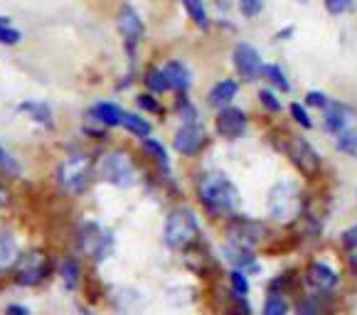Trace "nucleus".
Returning <instances> with one entry per match:
<instances>
[{"label":"nucleus","instance_id":"30","mask_svg":"<svg viewBox=\"0 0 357 315\" xmlns=\"http://www.w3.org/2000/svg\"><path fill=\"white\" fill-rule=\"evenodd\" d=\"M22 40V32L10 25V17H0V45H17Z\"/></svg>","mask_w":357,"mask_h":315},{"label":"nucleus","instance_id":"5","mask_svg":"<svg viewBox=\"0 0 357 315\" xmlns=\"http://www.w3.org/2000/svg\"><path fill=\"white\" fill-rule=\"evenodd\" d=\"M266 210L273 220H279V222L294 220L301 212V192H298V187H296V183L281 180V183L273 185L271 192H268Z\"/></svg>","mask_w":357,"mask_h":315},{"label":"nucleus","instance_id":"17","mask_svg":"<svg viewBox=\"0 0 357 315\" xmlns=\"http://www.w3.org/2000/svg\"><path fill=\"white\" fill-rule=\"evenodd\" d=\"M163 72H165V79H168L170 89H175L178 94H185V91L190 89V84H192V74H190V69L185 67L183 62H170Z\"/></svg>","mask_w":357,"mask_h":315},{"label":"nucleus","instance_id":"1","mask_svg":"<svg viewBox=\"0 0 357 315\" xmlns=\"http://www.w3.org/2000/svg\"><path fill=\"white\" fill-rule=\"evenodd\" d=\"M197 194H200L202 207L215 217L234 215V210L239 207V200H242L236 185L222 173L202 175L197 180Z\"/></svg>","mask_w":357,"mask_h":315},{"label":"nucleus","instance_id":"43","mask_svg":"<svg viewBox=\"0 0 357 315\" xmlns=\"http://www.w3.org/2000/svg\"><path fill=\"white\" fill-rule=\"evenodd\" d=\"M6 315H30V310L25 308V305H8L6 308Z\"/></svg>","mask_w":357,"mask_h":315},{"label":"nucleus","instance_id":"20","mask_svg":"<svg viewBox=\"0 0 357 315\" xmlns=\"http://www.w3.org/2000/svg\"><path fill=\"white\" fill-rule=\"evenodd\" d=\"M225 259L231 263L234 268H259V263L254 261V254L252 249H244L239 244H227L225 247Z\"/></svg>","mask_w":357,"mask_h":315},{"label":"nucleus","instance_id":"16","mask_svg":"<svg viewBox=\"0 0 357 315\" xmlns=\"http://www.w3.org/2000/svg\"><path fill=\"white\" fill-rule=\"evenodd\" d=\"M236 94H239V84H236L234 79H225V82H217L215 86L210 89V106H217V109H225V106H229L231 101L236 99Z\"/></svg>","mask_w":357,"mask_h":315},{"label":"nucleus","instance_id":"14","mask_svg":"<svg viewBox=\"0 0 357 315\" xmlns=\"http://www.w3.org/2000/svg\"><path fill=\"white\" fill-rule=\"evenodd\" d=\"M355 118H357V114H355V109H352V106L342 104V101H328L326 118H323V123H326L328 133L337 136V133L345 131V128H352Z\"/></svg>","mask_w":357,"mask_h":315},{"label":"nucleus","instance_id":"44","mask_svg":"<svg viewBox=\"0 0 357 315\" xmlns=\"http://www.w3.org/2000/svg\"><path fill=\"white\" fill-rule=\"evenodd\" d=\"M294 35V27H284L281 32H276V40H286V37Z\"/></svg>","mask_w":357,"mask_h":315},{"label":"nucleus","instance_id":"11","mask_svg":"<svg viewBox=\"0 0 357 315\" xmlns=\"http://www.w3.org/2000/svg\"><path fill=\"white\" fill-rule=\"evenodd\" d=\"M231 62H234L236 72L242 74V79H247V82H254V79L261 77V69H264L261 54L252 45H244V43L236 45L234 52H231Z\"/></svg>","mask_w":357,"mask_h":315},{"label":"nucleus","instance_id":"46","mask_svg":"<svg viewBox=\"0 0 357 315\" xmlns=\"http://www.w3.org/2000/svg\"><path fill=\"white\" fill-rule=\"evenodd\" d=\"M298 3H308V0H298Z\"/></svg>","mask_w":357,"mask_h":315},{"label":"nucleus","instance_id":"19","mask_svg":"<svg viewBox=\"0 0 357 315\" xmlns=\"http://www.w3.org/2000/svg\"><path fill=\"white\" fill-rule=\"evenodd\" d=\"M17 259H20V247H17L15 236L3 231L0 234V273H6L8 268L15 266Z\"/></svg>","mask_w":357,"mask_h":315},{"label":"nucleus","instance_id":"37","mask_svg":"<svg viewBox=\"0 0 357 315\" xmlns=\"http://www.w3.org/2000/svg\"><path fill=\"white\" fill-rule=\"evenodd\" d=\"M136 101H138V106H141V109L151 111V114H163V106H160V101H158L153 94H141Z\"/></svg>","mask_w":357,"mask_h":315},{"label":"nucleus","instance_id":"2","mask_svg":"<svg viewBox=\"0 0 357 315\" xmlns=\"http://www.w3.org/2000/svg\"><path fill=\"white\" fill-rule=\"evenodd\" d=\"M200 236V222L190 207H178L168 215L163 239L170 249H185Z\"/></svg>","mask_w":357,"mask_h":315},{"label":"nucleus","instance_id":"33","mask_svg":"<svg viewBox=\"0 0 357 315\" xmlns=\"http://www.w3.org/2000/svg\"><path fill=\"white\" fill-rule=\"evenodd\" d=\"M178 116H183L185 123H192L200 118V114H197V109H195L192 104H190L188 99H185V94H180V101H178Z\"/></svg>","mask_w":357,"mask_h":315},{"label":"nucleus","instance_id":"18","mask_svg":"<svg viewBox=\"0 0 357 315\" xmlns=\"http://www.w3.org/2000/svg\"><path fill=\"white\" fill-rule=\"evenodd\" d=\"M123 114H126V111L119 104H111V101H101V104H96L94 109H91L94 121L104 123V126H121Z\"/></svg>","mask_w":357,"mask_h":315},{"label":"nucleus","instance_id":"42","mask_svg":"<svg viewBox=\"0 0 357 315\" xmlns=\"http://www.w3.org/2000/svg\"><path fill=\"white\" fill-rule=\"evenodd\" d=\"M296 315H318V310H315L313 303H308V300H305V303H301L298 308H296Z\"/></svg>","mask_w":357,"mask_h":315},{"label":"nucleus","instance_id":"21","mask_svg":"<svg viewBox=\"0 0 357 315\" xmlns=\"http://www.w3.org/2000/svg\"><path fill=\"white\" fill-rule=\"evenodd\" d=\"M143 84H146V89L151 91V94H165V91L170 89L168 79H165V72L158 67H151L146 74H143Z\"/></svg>","mask_w":357,"mask_h":315},{"label":"nucleus","instance_id":"22","mask_svg":"<svg viewBox=\"0 0 357 315\" xmlns=\"http://www.w3.org/2000/svg\"><path fill=\"white\" fill-rule=\"evenodd\" d=\"M17 111H22V114H30L32 121L45 123V126H50V123H52V111H50V106L43 104V101H27V104L17 106Z\"/></svg>","mask_w":357,"mask_h":315},{"label":"nucleus","instance_id":"25","mask_svg":"<svg viewBox=\"0 0 357 315\" xmlns=\"http://www.w3.org/2000/svg\"><path fill=\"white\" fill-rule=\"evenodd\" d=\"M261 77L266 79L268 84H273L279 91H291V84H289V79H286L284 69L279 67V64H264L261 69Z\"/></svg>","mask_w":357,"mask_h":315},{"label":"nucleus","instance_id":"35","mask_svg":"<svg viewBox=\"0 0 357 315\" xmlns=\"http://www.w3.org/2000/svg\"><path fill=\"white\" fill-rule=\"evenodd\" d=\"M264 10V0H239V13L244 17H257Z\"/></svg>","mask_w":357,"mask_h":315},{"label":"nucleus","instance_id":"6","mask_svg":"<svg viewBox=\"0 0 357 315\" xmlns=\"http://www.w3.org/2000/svg\"><path fill=\"white\" fill-rule=\"evenodd\" d=\"M99 178L116 187H131L138 183V170L126 153H109L99 160Z\"/></svg>","mask_w":357,"mask_h":315},{"label":"nucleus","instance_id":"9","mask_svg":"<svg viewBox=\"0 0 357 315\" xmlns=\"http://www.w3.org/2000/svg\"><path fill=\"white\" fill-rule=\"evenodd\" d=\"M205 143H207V133L200 121L183 123V126L175 131V138H173V146L180 155H197V153L205 148Z\"/></svg>","mask_w":357,"mask_h":315},{"label":"nucleus","instance_id":"36","mask_svg":"<svg viewBox=\"0 0 357 315\" xmlns=\"http://www.w3.org/2000/svg\"><path fill=\"white\" fill-rule=\"evenodd\" d=\"M291 116H294L296 118V123H298V126H303V128H313V121H310V116H308V111L303 109V106L301 104H291Z\"/></svg>","mask_w":357,"mask_h":315},{"label":"nucleus","instance_id":"10","mask_svg":"<svg viewBox=\"0 0 357 315\" xmlns=\"http://www.w3.org/2000/svg\"><path fill=\"white\" fill-rule=\"evenodd\" d=\"M215 128H217V133H220L222 138H227V141H234V138L244 136V131H247V114H244L242 109L231 106V104L225 106V109L217 114Z\"/></svg>","mask_w":357,"mask_h":315},{"label":"nucleus","instance_id":"40","mask_svg":"<svg viewBox=\"0 0 357 315\" xmlns=\"http://www.w3.org/2000/svg\"><path fill=\"white\" fill-rule=\"evenodd\" d=\"M342 242H345V247L357 249V224L350 226V229H347L345 234H342Z\"/></svg>","mask_w":357,"mask_h":315},{"label":"nucleus","instance_id":"38","mask_svg":"<svg viewBox=\"0 0 357 315\" xmlns=\"http://www.w3.org/2000/svg\"><path fill=\"white\" fill-rule=\"evenodd\" d=\"M305 104L315 106V109H326V106H328V96L323 94V91H308V94H305Z\"/></svg>","mask_w":357,"mask_h":315},{"label":"nucleus","instance_id":"3","mask_svg":"<svg viewBox=\"0 0 357 315\" xmlns=\"http://www.w3.org/2000/svg\"><path fill=\"white\" fill-rule=\"evenodd\" d=\"M91 173H94V163L91 158L79 153V155H69L64 158L57 168V183L62 185L67 192L72 194H82L91 183Z\"/></svg>","mask_w":357,"mask_h":315},{"label":"nucleus","instance_id":"28","mask_svg":"<svg viewBox=\"0 0 357 315\" xmlns=\"http://www.w3.org/2000/svg\"><path fill=\"white\" fill-rule=\"evenodd\" d=\"M337 151L347 153V155H357V131L355 128H345L335 136Z\"/></svg>","mask_w":357,"mask_h":315},{"label":"nucleus","instance_id":"39","mask_svg":"<svg viewBox=\"0 0 357 315\" xmlns=\"http://www.w3.org/2000/svg\"><path fill=\"white\" fill-rule=\"evenodd\" d=\"M13 205V192L3 180H0V210H6V207Z\"/></svg>","mask_w":357,"mask_h":315},{"label":"nucleus","instance_id":"26","mask_svg":"<svg viewBox=\"0 0 357 315\" xmlns=\"http://www.w3.org/2000/svg\"><path fill=\"white\" fill-rule=\"evenodd\" d=\"M185 10H188L190 20L195 22V25L200 27V30H207L210 27V20H207V10H205V3L202 0H183Z\"/></svg>","mask_w":357,"mask_h":315},{"label":"nucleus","instance_id":"4","mask_svg":"<svg viewBox=\"0 0 357 315\" xmlns=\"http://www.w3.org/2000/svg\"><path fill=\"white\" fill-rule=\"evenodd\" d=\"M77 247L91 261H104L114 252V234L96 222H84L77 231Z\"/></svg>","mask_w":357,"mask_h":315},{"label":"nucleus","instance_id":"15","mask_svg":"<svg viewBox=\"0 0 357 315\" xmlns=\"http://www.w3.org/2000/svg\"><path fill=\"white\" fill-rule=\"evenodd\" d=\"M308 284L315 291H333L337 286V273L331 266H326V263L315 261L308 266Z\"/></svg>","mask_w":357,"mask_h":315},{"label":"nucleus","instance_id":"12","mask_svg":"<svg viewBox=\"0 0 357 315\" xmlns=\"http://www.w3.org/2000/svg\"><path fill=\"white\" fill-rule=\"evenodd\" d=\"M264 234V224L254 220H244V217H236L234 222L229 224V236H231V244H239L244 249H254L257 244H261Z\"/></svg>","mask_w":357,"mask_h":315},{"label":"nucleus","instance_id":"8","mask_svg":"<svg viewBox=\"0 0 357 315\" xmlns=\"http://www.w3.org/2000/svg\"><path fill=\"white\" fill-rule=\"evenodd\" d=\"M284 151L291 163H294L305 178H315V175H318V170H321V155H318V151H315L305 138L291 136L289 143L284 146Z\"/></svg>","mask_w":357,"mask_h":315},{"label":"nucleus","instance_id":"41","mask_svg":"<svg viewBox=\"0 0 357 315\" xmlns=\"http://www.w3.org/2000/svg\"><path fill=\"white\" fill-rule=\"evenodd\" d=\"M0 165H3V168H8V170H17V165L13 163L10 155H8L6 148H3V146H0Z\"/></svg>","mask_w":357,"mask_h":315},{"label":"nucleus","instance_id":"31","mask_svg":"<svg viewBox=\"0 0 357 315\" xmlns=\"http://www.w3.org/2000/svg\"><path fill=\"white\" fill-rule=\"evenodd\" d=\"M229 284H231V291L239 295H247L249 293V281L247 276H244L242 268H234V271L229 273Z\"/></svg>","mask_w":357,"mask_h":315},{"label":"nucleus","instance_id":"27","mask_svg":"<svg viewBox=\"0 0 357 315\" xmlns=\"http://www.w3.org/2000/svg\"><path fill=\"white\" fill-rule=\"evenodd\" d=\"M59 276H62L64 286H67L69 291H74L79 284V276H82V268H79V263L74 261V259H67V261L62 263V268H59Z\"/></svg>","mask_w":357,"mask_h":315},{"label":"nucleus","instance_id":"13","mask_svg":"<svg viewBox=\"0 0 357 315\" xmlns=\"http://www.w3.org/2000/svg\"><path fill=\"white\" fill-rule=\"evenodd\" d=\"M119 32H121V37L126 40L128 54H133V49L141 43L146 27H143V20H141V15H138V10H133L131 6H123L121 13H119Z\"/></svg>","mask_w":357,"mask_h":315},{"label":"nucleus","instance_id":"23","mask_svg":"<svg viewBox=\"0 0 357 315\" xmlns=\"http://www.w3.org/2000/svg\"><path fill=\"white\" fill-rule=\"evenodd\" d=\"M143 151L148 153V155L155 160L160 168L168 173L170 170V158H168V151H165V146L160 141H155V138H143Z\"/></svg>","mask_w":357,"mask_h":315},{"label":"nucleus","instance_id":"24","mask_svg":"<svg viewBox=\"0 0 357 315\" xmlns=\"http://www.w3.org/2000/svg\"><path fill=\"white\" fill-rule=\"evenodd\" d=\"M121 126L126 128L128 133H133L136 138H148V136H151V131H153L151 123H148L146 118H141L138 114H128V111L123 114Z\"/></svg>","mask_w":357,"mask_h":315},{"label":"nucleus","instance_id":"32","mask_svg":"<svg viewBox=\"0 0 357 315\" xmlns=\"http://www.w3.org/2000/svg\"><path fill=\"white\" fill-rule=\"evenodd\" d=\"M323 3L331 15H345V13L355 10V0H323Z\"/></svg>","mask_w":357,"mask_h":315},{"label":"nucleus","instance_id":"29","mask_svg":"<svg viewBox=\"0 0 357 315\" xmlns=\"http://www.w3.org/2000/svg\"><path fill=\"white\" fill-rule=\"evenodd\" d=\"M286 313H289V300H286L279 291L268 295L261 308V315H286Z\"/></svg>","mask_w":357,"mask_h":315},{"label":"nucleus","instance_id":"34","mask_svg":"<svg viewBox=\"0 0 357 315\" xmlns=\"http://www.w3.org/2000/svg\"><path fill=\"white\" fill-rule=\"evenodd\" d=\"M259 101H261L264 109L271 111V114H279V111H281V101H279V96L273 94V91L261 89V91H259Z\"/></svg>","mask_w":357,"mask_h":315},{"label":"nucleus","instance_id":"7","mask_svg":"<svg viewBox=\"0 0 357 315\" xmlns=\"http://www.w3.org/2000/svg\"><path fill=\"white\" fill-rule=\"evenodd\" d=\"M50 273V259L45 252H27L15 261V281L20 286H40Z\"/></svg>","mask_w":357,"mask_h":315},{"label":"nucleus","instance_id":"45","mask_svg":"<svg viewBox=\"0 0 357 315\" xmlns=\"http://www.w3.org/2000/svg\"><path fill=\"white\" fill-rule=\"evenodd\" d=\"M350 263H352V268H355V273H357V254H352V256H350Z\"/></svg>","mask_w":357,"mask_h":315}]
</instances>
